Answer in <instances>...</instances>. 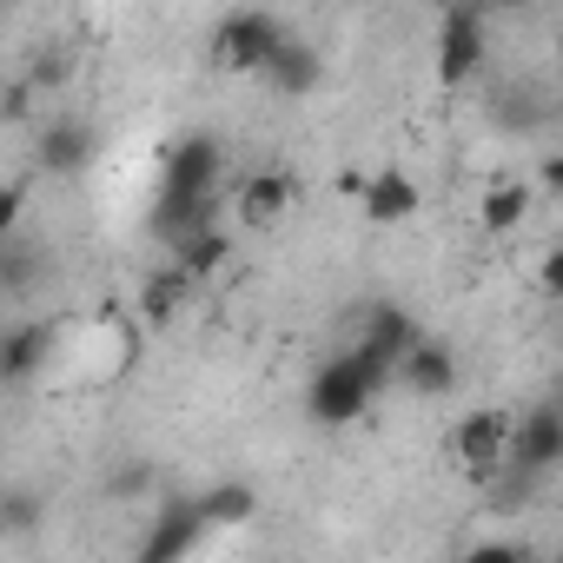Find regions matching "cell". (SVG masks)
Here are the masks:
<instances>
[{"instance_id":"1","label":"cell","mask_w":563,"mask_h":563,"mask_svg":"<svg viewBox=\"0 0 563 563\" xmlns=\"http://www.w3.org/2000/svg\"><path fill=\"white\" fill-rule=\"evenodd\" d=\"M385 385H391V372H378L358 345H345V352H332V358L312 372V385H306V411H312L319 424H358Z\"/></svg>"},{"instance_id":"2","label":"cell","mask_w":563,"mask_h":563,"mask_svg":"<svg viewBox=\"0 0 563 563\" xmlns=\"http://www.w3.org/2000/svg\"><path fill=\"white\" fill-rule=\"evenodd\" d=\"M292 27L278 21V14H265V8H239V14H225L219 21V34H212V54H219V67H232V74H258L265 60H272V47L286 41Z\"/></svg>"},{"instance_id":"3","label":"cell","mask_w":563,"mask_h":563,"mask_svg":"<svg viewBox=\"0 0 563 563\" xmlns=\"http://www.w3.org/2000/svg\"><path fill=\"white\" fill-rule=\"evenodd\" d=\"M504 464H517V471H530V477L550 484V471L563 464V411H556L550 398L530 405L523 418H510V451H504Z\"/></svg>"},{"instance_id":"4","label":"cell","mask_w":563,"mask_h":563,"mask_svg":"<svg viewBox=\"0 0 563 563\" xmlns=\"http://www.w3.org/2000/svg\"><path fill=\"white\" fill-rule=\"evenodd\" d=\"M206 537H212V530H206L199 504H192V497H173V504H159V517L140 530V556H133V563H192V550H199Z\"/></svg>"},{"instance_id":"5","label":"cell","mask_w":563,"mask_h":563,"mask_svg":"<svg viewBox=\"0 0 563 563\" xmlns=\"http://www.w3.org/2000/svg\"><path fill=\"white\" fill-rule=\"evenodd\" d=\"M100 159V133L80 120V113H60V120H47L41 133H34V166L47 173V179H74V173H87Z\"/></svg>"},{"instance_id":"6","label":"cell","mask_w":563,"mask_h":563,"mask_svg":"<svg viewBox=\"0 0 563 563\" xmlns=\"http://www.w3.org/2000/svg\"><path fill=\"white\" fill-rule=\"evenodd\" d=\"M504 451H510V411L477 405V411H464V418H457V431H451V457H457L477 484L504 464Z\"/></svg>"},{"instance_id":"7","label":"cell","mask_w":563,"mask_h":563,"mask_svg":"<svg viewBox=\"0 0 563 563\" xmlns=\"http://www.w3.org/2000/svg\"><path fill=\"white\" fill-rule=\"evenodd\" d=\"M484 67V8H451L438 21V80L464 87Z\"/></svg>"},{"instance_id":"8","label":"cell","mask_w":563,"mask_h":563,"mask_svg":"<svg viewBox=\"0 0 563 563\" xmlns=\"http://www.w3.org/2000/svg\"><path fill=\"white\" fill-rule=\"evenodd\" d=\"M418 339H424V332H418V319H411L405 306H391V299H385V306H365V312H358V339H352V345H358L378 372H398V358H405Z\"/></svg>"},{"instance_id":"9","label":"cell","mask_w":563,"mask_h":563,"mask_svg":"<svg viewBox=\"0 0 563 563\" xmlns=\"http://www.w3.org/2000/svg\"><path fill=\"white\" fill-rule=\"evenodd\" d=\"M54 345H60L54 319H21V325H8V332H0V385H34V378L54 365Z\"/></svg>"},{"instance_id":"10","label":"cell","mask_w":563,"mask_h":563,"mask_svg":"<svg viewBox=\"0 0 563 563\" xmlns=\"http://www.w3.org/2000/svg\"><path fill=\"white\" fill-rule=\"evenodd\" d=\"M352 192H358V212H365L372 225H405V219L424 206V192H418V179H411L405 166H378V173L352 179Z\"/></svg>"},{"instance_id":"11","label":"cell","mask_w":563,"mask_h":563,"mask_svg":"<svg viewBox=\"0 0 563 563\" xmlns=\"http://www.w3.org/2000/svg\"><path fill=\"white\" fill-rule=\"evenodd\" d=\"M405 391H418V398H444V391H457V352L444 345V339H418L405 358H398V372H391Z\"/></svg>"},{"instance_id":"12","label":"cell","mask_w":563,"mask_h":563,"mask_svg":"<svg viewBox=\"0 0 563 563\" xmlns=\"http://www.w3.org/2000/svg\"><path fill=\"white\" fill-rule=\"evenodd\" d=\"M258 80H265V87H278V93H292V100H299V93H312V87L325 80V54H319L312 41H299V34H286V41H278V47H272V60L258 67Z\"/></svg>"},{"instance_id":"13","label":"cell","mask_w":563,"mask_h":563,"mask_svg":"<svg viewBox=\"0 0 563 563\" xmlns=\"http://www.w3.org/2000/svg\"><path fill=\"white\" fill-rule=\"evenodd\" d=\"M292 212V179L286 173H252L239 192H232V219L239 225H278V219H286Z\"/></svg>"},{"instance_id":"14","label":"cell","mask_w":563,"mask_h":563,"mask_svg":"<svg viewBox=\"0 0 563 563\" xmlns=\"http://www.w3.org/2000/svg\"><path fill=\"white\" fill-rule=\"evenodd\" d=\"M47 278V245L41 239H0V299H27Z\"/></svg>"},{"instance_id":"15","label":"cell","mask_w":563,"mask_h":563,"mask_svg":"<svg viewBox=\"0 0 563 563\" xmlns=\"http://www.w3.org/2000/svg\"><path fill=\"white\" fill-rule=\"evenodd\" d=\"M192 504H199L206 530H239V523L258 510V497H252V484H245V477H219V484H206Z\"/></svg>"},{"instance_id":"16","label":"cell","mask_w":563,"mask_h":563,"mask_svg":"<svg viewBox=\"0 0 563 563\" xmlns=\"http://www.w3.org/2000/svg\"><path fill=\"white\" fill-rule=\"evenodd\" d=\"M186 299H192V278H186V272H173V265H159L146 286H140V325H153V332H159V325H173Z\"/></svg>"},{"instance_id":"17","label":"cell","mask_w":563,"mask_h":563,"mask_svg":"<svg viewBox=\"0 0 563 563\" xmlns=\"http://www.w3.org/2000/svg\"><path fill=\"white\" fill-rule=\"evenodd\" d=\"M225 258H232V225H206V232H192V239L173 245V272H186L192 286H199L206 272H219Z\"/></svg>"},{"instance_id":"18","label":"cell","mask_w":563,"mask_h":563,"mask_svg":"<svg viewBox=\"0 0 563 563\" xmlns=\"http://www.w3.org/2000/svg\"><path fill=\"white\" fill-rule=\"evenodd\" d=\"M530 206H537V192H530L523 179H497V186L484 192V232H517V225L530 219Z\"/></svg>"},{"instance_id":"19","label":"cell","mask_w":563,"mask_h":563,"mask_svg":"<svg viewBox=\"0 0 563 563\" xmlns=\"http://www.w3.org/2000/svg\"><path fill=\"white\" fill-rule=\"evenodd\" d=\"M484 490H490V504H497L504 517H523V510L537 504L543 477H530V471H517V464H497V471L484 477Z\"/></svg>"},{"instance_id":"20","label":"cell","mask_w":563,"mask_h":563,"mask_svg":"<svg viewBox=\"0 0 563 563\" xmlns=\"http://www.w3.org/2000/svg\"><path fill=\"white\" fill-rule=\"evenodd\" d=\"M41 523H47V497L41 490H0V537H8V543L34 537Z\"/></svg>"},{"instance_id":"21","label":"cell","mask_w":563,"mask_h":563,"mask_svg":"<svg viewBox=\"0 0 563 563\" xmlns=\"http://www.w3.org/2000/svg\"><path fill=\"white\" fill-rule=\"evenodd\" d=\"M457 563H537V550H530L523 537H484V543H471Z\"/></svg>"},{"instance_id":"22","label":"cell","mask_w":563,"mask_h":563,"mask_svg":"<svg viewBox=\"0 0 563 563\" xmlns=\"http://www.w3.org/2000/svg\"><path fill=\"white\" fill-rule=\"evenodd\" d=\"M497 120L523 133V126H537V120H543V107H537V93H530V87H504V93H497Z\"/></svg>"},{"instance_id":"23","label":"cell","mask_w":563,"mask_h":563,"mask_svg":"<svg viewBox=\"0 0 563 563\" xmlns=\"http://www.w3.org/2000/svg\"><path fill=\"white\" fill-rule=\"evenodd\" d=\"M21 212H27V186L21 179H0V239L21 232Z\"/></svg>"},{"instance_id":"24","label":"cell","mask_w":563,"mask_h":563,"mask_svg":"<svg viewBox=\"0 0 563 563\" xmlns=\"http://www.w3.org/2000/svg\"><path fill=\"white\" fill-rule=\"evenodd\" d=\"M146 484H153L146 464H120V471H113V490H120V497H133V490H146Z\"/></svg>"}]
</instances>
